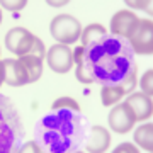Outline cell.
Masks as SVG:
<instances>
[{
	"label": "cell",
	"instance_id": "obj_1",
	"mask_svg": "<svg viewBox=\"0 0 153 153\" xmlns=\"http://www.w3.org/2000/svg\"><path fill=\"white\" fill-rule=\"evenodd\" d=\"M83 48V68L95 83L123 85L138 75V65L126 39L107 33Z\"/></svg>",
	"mask_w": 153,
	"mask_h": 153
},
{
	"label": "cell",
	"instance_id": "obj_2",
	"mask_svg": "<svg viewBox=\"0 0 153 153\" xmlns=\"http://www.w3.org/2000/svg\"><path fill=\"white\" fill-rule=\"evenodd\" d=\"M90 133V123L82 111L56 109L43 116L34 128V141L46 153H76Z\"/></svg>",
	"mask_w": 153,
	"mask_h": 153
},
{
	"label": "cell",
	"instance_id": "obj_3",
	"mask_svg": "<svg viewBox=\"0 0 153 153\" xmlns=\"http://www.w3.org/2000/svg\"><path fill=\"white\" fill-rule=\"evenodd\" d=\"M24 140V128L16 104L0 94V153H17Z\"/></svg>",
	"mask_w": 153,
	"mask_h": 153
},
{
	"label": "cell",
	"instance_id": "obj_4",
	"mask_svg": "<svg viewBox=\"0 0 153 153\" xmlns=\"http://www.w3.org/2000/svg\"><path fill=\"white\" fill-rule=\"evenodd\" d=\"M49 33L60 44H75L82 36V24L70 14H60L49 24Z\"/></svg>",
	"mask_w": 153,
	"mask_h": 153
},
{
	"label": "cell",
	"instance_id": "obj_5",
	"mask_svg": "<svg viewBox=\"0 0 153 153\" xmlns=\"http://www.w3.org/2000/svg\"><path fill=\"white\" fill-rule=\"evenodd\" d=\"M38 36H34L29 29L26 27H14L10 29L5 36V46L7 49L14 53L16 56H26L31 53V49L34 48Z\"/></svg>",
	"mask_w": 153,
	"mask_h": 153
},
{
	"label": "cell",
	"instance_id": "obj_6",
	"mask_svg": "<svg viewBox=\"0 0 153 153\" xmlns=\"http://www.w3.org/2000/svg\"><path fill=\"white\" fill-rule=\"evenodd\" d=\"M133 53L152 55L153 53V22L152 19H140L136 31L128 39Z\"/></svg>",
	"mask_w": 153,
	"mask_h": 153
},
{
	"label": "cell",
	"instance_id": "obj_7",
	"mask_svg": "<svg viewBox=\"0 0 153 153\" xmlns=\"http://www.w3.org/2000/svg\"><path fill=\"white\" fill-rule=\"evenodd\" d=\"M44 58H46V49H44V43L39 38L36 39L34 48L31 49V53L19 58L22 61V65L26 66V71H27V75H29V83L38 82L39 78H41Z\"/></svg>",
	"mask_w": 153,
	"mask_h": 153
},
{
	"label": "cell",
	"instance_id": "obj_8",
	"mask_svg": "<svg viewBox=\"0 0 153 153\" xmlns=\"http://www.w3.org/2000/svg\"><path fill=\"white\" fill-rule=\"evenodd\" d=\"M46 61L55 73H68L73 63V49L66 44H53L46 53Z\"/></svg>",
	"mask_w": 153,
	"mask_h": 153
},
{
	"label": "cell",
	"instance_id": "obj_9",
	"mask_svg": "<svg viewBox=\"0 0 153 153\" xmlns=\"http://www.w3.org/2000/svg\"><path fill=\"white\" fill-rule=\"evenodd\" d=\"M109 128L114 133L124 134L133 129V126L136 124V117L133 114V111L129 109V105L123 102V104H116L114 109L109 112Z\"/></svg>",
	"mask_w": 153,
	"mask_h": 153
},
{
	"label": "cell",
	"instance_id": "obj_10",
	"mask_svg": "<svg viewBox=\"0 0 153 153\" xmlns=\"http://www.w3.org/2000/svg\"><path fill=\"white\" fill-rule=\"evenodd\" d=\"M140 17L131 10H119L116 12L112 19H111V34L119 36L123 39H128L133 36V33L136 31Z\"/></svg>",
	"mask_w": 153,
	"mask_h": 153
},
{
	"label": "cell",
	"instance_id": "obj_11",
	"mask_svg": "<svg viewBox=\"0 0 153 153\" xmlns=\"http://www.w3.org/2000/svg\"><path fill=\"white\" fill-rule=\"evenodd\" d=\"M4 63V71H5V80L4 82L10 87H22L29 83V75L26 71V66L22 65L19 58H9L2 60Z\"/></svg>",
	"mask_w": 153,
	"mask_h": 153
},
{
	"label": "cell",
	"instance_id": "obj_12",
	"mask_svg": "<svg viewBox=\"0 0 153 153\" xmlns=\"http://www.w3.org/2000/svg\"><path fill=\"white\" fill-rule=\"evenodd\" d=\"M136 82H138V76H134V78H131L129 82L123 83V85H105V87H102L100 88L102 104H104L105 107L119 104V100L123 97H126V95H129L131 92H134Z\"/></svg>",
	"mask_w": 153,
	"mask_h": 153
},
{
	"label": "cell",
	"instance_id": "obj_13",
	"mask_svg": "<svg viewBox=\"0 0 153 153\" xmlns=\"http://www.w3.org/2000/svg\"><path fill=\"white\" fill-rule=\"evenodd\" d=\"M111 145V134L104 126H90V133L85 141V150L88 153H105Z\"/></svg>",
	"mask_w": 153,
	"mask_h": 153
},
{
	"label": "cell",
	"instance_id": "obj_14",
	"mask_svg": "<svg viewBox=\"0 0 153 153\" xmlns=\"http://www.w3.org/2000/svg\"><path fill=\"white\" fill-rule=\"evenodd\" d=\"M124 102L129 105V109L133 111L136 121H146L148 117H152L153 102H152V99L146 97L143 92H131Z\"/></svg>",
	"mask_w": 153,
	"mask_h": 153
},
{
	"label": "cell",
	"instance_id": "obj_15",
	"mask_svg": "<svg viewBox=\"0 0 153 153\" xmlns=\"http://www.w3.org/2000/svg\"><path fill=\"white\" fill-rule=\"evenodd\" d=\"M133 140H134V143L140 148L152 153L153 152V124L152 123H145L140 128H136Z\"/></svg>",
	"mask_w": 153,
	"mask_h": 153
},
{
	"label": "cell",
	"instance_id": "obj_16",
	"mask_svg": "<svg viewBox=\"0 0 153 153\" xmlns=\"http://www.w3.org/2000/svg\"><path fill=\"white\" fill-rule=\"evenodd\" d=\"M107 34V29L102 26V24H88L85 29H82V46L92 43L95 39L102 38Z\"/></svg>",
	"mask_w": 153,
	"mask_h": 153
},
{
	"label": "cell",
	"instance_id": "obj_17",
	"mask_svg": "<svg viewBox=\"0 0 153 153\" xmlns=\"http://www.w3.org/2000/svg\"><path fill=\"white\" fill-rule=\"evenodd\" d=\"M56 109L80 111V105H78V102H76L75 99H71V97H60V99H56L55 102L51 104V111H56Z\"/></svg>",
	"mask_w": 153,
	"mask_h": 153
},
{
	"label": "cell",
	"instance_id": "obj_18",
	"mask_svg": "<svg viewBox=\"0 0 153 153\" xmlns=\"http://www.w3.org/2000/svg\"><path fill=\"white\" fill-rule=\"evenodd\" d=\"M141 90H143V94H145L146 97L152 99V95H153V70L152 68L143 75V78H141Z\"/></svg>",
	"mask_w": 153,
	"mask_h": 153
},
{
	"label": "cell",
	"instance_id": "obj_19",
	"mask_svg": "<svg viewBox=\"0 0 153 153\" xmlns=\"http://www.w3.org/2000/svg\"><path fill=\"white\" fill-rule=\"evenodd\" d=\"M17 153H46V152L36 141H27V143H22L21 148L17 150Z\"/></svg>",
	"mask_w": 153,
	"mask_h": 153
},
{
	"label": "cell",
	"instance_id": "obj_20",
	"mask_svg": "<svg viewBox=\"0 0 153 153\" xmlns=\"http://www.w3.org/2000/svg\"><path fill=\"white\" fill-rule=\"evenodd\" d=\"M112 153H140L134 143H121L119 146H116Z\"/></svg>",
	"mask_w": 153,
	"mask_h": 153
},
{
	"label": "cell",
	"instance_id": "obj_21",
	"mask_svg": "<svg viewBox=\"0 0 153 153\" xmlns=\"http://www.w3.org/2000/svg\"><path fill=\"white\" fill-rule=\"evenodd\" d=\"M26 4H27V0H19V2H7V0H2V2H0V5L4 7V9H7V10H21V9L26 7Z\"/></svg>",
	"mask_w": 153,
	"mask_h": 153
},
{
	"label": "cell",
	"instance_id": "obj_22",
	"mask_svg": "<svg viewBox=\"0 0 153 153\" xmlns=\"http://www.w3.org/2000/svg\"><path fill=\"white\" fill-rule=\"evenodd\" d=\"M126 4L133 9H145V10H150V7H152V2H131V0H128Z\"/></svg>",
	"mask_w": 153,
	"mask_h": 153
},
{
	"label": "cell",
	"instance_id": "obj_23",
	"mask_svg": "<svg viewBox=\"0 0 153 153\" xmlns=\"http://www.w3.org/2000/svg\"><path fill=\"white\" fill-rule=\"evenodd\" d=\"M4 80H5V71H4V63H2V60H0V87H2Z\"/></svg>",
	"mask_w": 153,
	"mask_h": 153
},
{
	"label": "cell",
	"instance_id": "obj_24",
	"mask_svg": "<svg viewBox=\"0 0 153 153\" xmlns=\"http://www.w3.org/2000/svg\"><path fill=\"white\" fill-rule=\"evenodd\" d=\"M48 4L53 7H61V5H65V4H68V2H48Z\"/></svg>",
	"mask_w": 153,
	"mask_h": 153
},
{
	"label": "cell",
	"instance_id": "obj_25",
	"mask_svg": "<svg viewBox=\"0 0 153 153\" xmlns=\"http://www.w3.org/2000/svg\"><path fill=\"white\" fill-rule=\"evenodd\" d=\"M0 24H2V10H0Z\"/></svg>",
	"mask_w": 153,
	"mask_h": 153
},
{
	"label": "cell",
	"instance_id": "obj_26",
	"mask_svg": "<svg viewBox=\"0 0 153 153\" xmlns=\"http://www.w3.org/2000/svg\"><path fill=\"white\" fill-rule=\"evenodd\" d=\"M76 153H80V152H76Z\"/></svg>",
	"mask_w": 153,
	"mask_h": 153
}]
</instances>
